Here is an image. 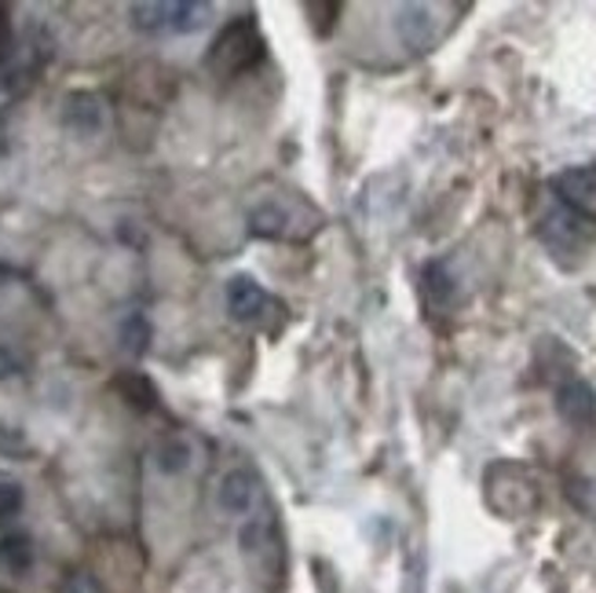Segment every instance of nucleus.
Instances as JSON below:
<instances>
[{
    "label": "nucleus",
    "instance_id": "nucleus-1",
    "mask_svg": "<svg viewBox=\"0 0 596 593\" xmlns=\"http://www.w3.org/2000/svg\"><path fill=\"white\" fill-rule=\"evenodd\" d=\"M260 59H264V37H260L253 19L242 15L219 29L205 62L216 78H238L246 70H253Z\"/></svg>",
    "mask_w": 596,
    "mask_h": 593
},
{
    "label": "nucleus",
    "instance_id": "nucleus-2",
    "mask_svg": "<svg viewBox=\"0 0 596 593\" xmlns=\"http://www.w3.org/2000/svg\"><path fill=\"white\" fill-rule=\"evenodd\" d=\"M213 8L205 0H146V4H132V26L140 34H194L205 26Z\"/></svg>",
    "mask_w": 596,
    "mask_h": 593
},
{
    "label": "nucleus",
    "instance_id": "nucleus-3",
    "mask_svg": "<svg viewBox=\"0 0 596 593\" xmlns=\"http://www.w3.org/2000/svg\"><path fill=\"white\" fill-rule=\"evenodd\" d=\"M541 238H546L552 253H582V249H589L596 242V224L579 213L563 210L557 202V210L541 221Z\"/></svg>",
    "mask_w": 596,
    "mask_h": 593
},
{
    "label": "nucleus",
    "instance_id": "nucleus-4",
    "mask_svg": "<svg viewBox=\"0 0 596 593\" xmlns=\"http://www.w3.org/2000/svg\"><path fill=\"white\" fill-rule=\"evenodd\" d=\"M552 194L563 210L585 216V221L596 224V165H574V169H563L557 180H552Z\"/></svg>",
    "mask_w": 596,
    "mask_h": 593
},
{
    "label": "nucleus",
    "instance_id": "nucleus-5",
    "mask_svg": "<svg viewBox=\"0 0 596 593\" xmlns=\"http://www.w3.org/2000/svg\"><path fill=\"white\" fill-rule=\"evenodd\" d=\"M103 124H107V103L96 92H70L67 99H62V129L70 132V137L78 140H92L103 132Z\"/></svg>",
    "mask_w": 596,
    "mask_h": 593
},
{
    "label": "nucleus",
    "instance_id": "nucleus-6",
    "mask_svg": "<svg viewBox=\"0 0 596 593\" xmlns=\"http://www.w3.org/2000/svg\"><path fill=\"white\" fill-rule=\"evenodd\" d=\"M439 8L432 4H403L395 12V29H400V40L410 51H428L439 40V23H436Z\"/></svg>",
    "mask_w": 596,
    "mask_h": 593
},
{
    "label": "nucleus",
    "instance_id": "nucleus-7",
    "mask_svg": "<svg viewBox=\"0 0 596 593\" xmlns=\"http://www.w3.org/2000/svg\"><path fill=\"white\" fill-rule=\"evenodd\" d=\"M227 311L238 322H260L267 311H275V300L253 275H235L227 283Z\"/></svg>",
    "mask_w": 596,
    "mask_h": 593
},
{
    "label": "nucleus",
    "instance_id": "nucleus-8",
    "mask_svg": "<svg viewBox=\"0 0 596 593\" xmlns=\"http://www.w3.org/2000/svg\"><path fill=\"white\" fill-rule=\"evenodd\" d=\"M257 495H260V484H257V476L249 473V470H231V473L224 476V481H219V491H216L219 509H224V513H231V517L249 513L253 502H257Z\"/></svg>",
    "mask_w": 596,
    "mask_h": 593
},
{
    "label": "nucleus",
    "instance_id": "nucleus-9",
    "mask_svg": "<svg viewBox=\"0 0 596 593\" xmlns=\"http://www.w3.org/2000/svg\"><path fill=\"white\" fill-rule=\"evenodd\" d=\"M557 411L563 422L571 425H589L596 418V389L585 381H568L557 392Z\"/></svg>",
    "mask_w": 596,
    "mask_h": 593
},
{
    "label": "nucleus",
    "instance_id": "nucleus-10",
    "mask_svg": "<svg viewBox=\"0 0 596 593\" xmlns=\"http://www.w3.org/2000/svg\"><path fill=\"white\" fill-rule=\"evenodd\" d=\"M34 538L29 535H4L0 538V576H26L34 568Z\"/></svg>",
    "mask_w": 596,
    "mask_h": 593
},
{
    "label": "nucleus",
    "instance_id": "nucleus-11",
    "mask_svg": "<svg viewBox=\"0 0 596 593\" xmlns=\"http://www.w3.org/2000/svg\"><path fill=\"white\" fill-rule=\"evenodd\" d=\"M194 458V447L183 440V436H165L158 443V451H154V465L165 473V476H180L187 465H191Z\"/></svg>",
    "mask_w": 596,
    "mask_h": 593
},
{
    "label": "nucleus",
    "instance_id": "nucleus-12",
    "mask_svg": "<svg viewBox=\"0 0 596 593\" xmlns=\"http://www.w3.org/2000/svg\"><path fill=\"white\" fill-rule=\"evenodd\" d=\"M249 232L260 238H282V235H289V216L271 202L257 205V210L249 213Z\"/></svg>",
    "mask_w": 596,
    "mask_h": 593
},
{
    "label": "nucleus",
    "instance_id": "nucleus-13",
    "mask_svg": "<svg viewBox=\"0 0 596 593\" xmlns=\"http://www.w3.org/2000/svg\"><path fill=\"white\" fill-rule=\"evenodd\" d=\"M146 341H151V322H146L140 311L121 322V348L132 352V356H143Z\"/></svg>",
    "mask_w": 596,
    "mask_h": 593
},
{
    "label": "nucleus",
    "instance_id": "nucleus-14",
    "mask_svg": "<svg viewBox=\"0 0 596 593\" xmlns=\"http://www.w3.org/2000/svg\"><path fill=\"white\" fill-rule=\"evenodd\" d=\"M425 289L436 305H446V300L454 297V278H451V272H446V264H439L436 260V264L425 268Z\"/></svg>",
    "mask_w": 596,
    "mask_h": 593
},
{
    "label": "nucleus",
    "instance_id": "nucleus-15",
    "mask_svg": "<svg viewBox=\"0 0 596 593\" xmlns=\"http://www.w3.org/2000/svg\"><path fill=\"white\" fill-rule=\"evenodd\" d=\"M23 502H26V495H23V487L19 484H0V527L4 524H12V520L23 513Z\"/></svg>",
    "mask_w": 596,
    "mask_h": 593
},
{
    "label": "nucleus",
    "instance_id": "nucleus-16",
    "mask_svg": "<svg viewBox=\"0 0 596 593\" xmlns=\"http://www.w3.org/2000/svg\"><path fill=\"white\" fill-rule=\"evenodd\" d=\"M62 593H103V590L96 586V579L92 576H73V579H67Z\"/></svg>",
    "mask_w": 596,
    "mask_h": 593
},
{
    "label": "nucleus",
    "instance_id": "nucleus-17",
    "mask_svg": "<svg viewBox=\"0 0 596 593\" xmlns=\"http://www.w3.org/2000/svg\"><path fill=\"white\" fill-rule=\"evenodd\" d=\"M23 370V363L12 348H0V378H15V373Z\"/></svg>",
    "mask_w": 596,
    "mask_h": 593
}]
</instances>
